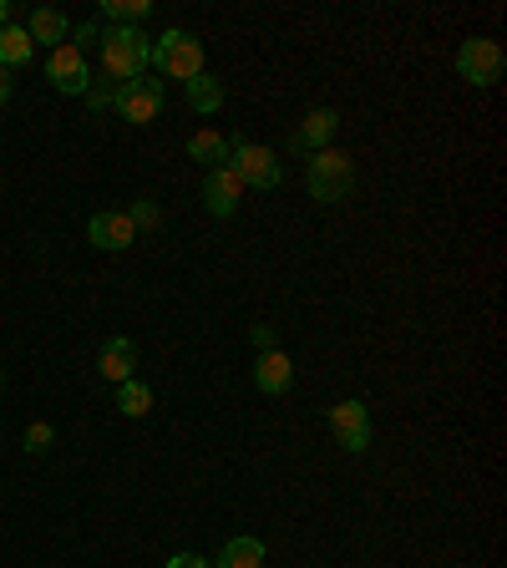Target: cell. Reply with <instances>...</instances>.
Returning <instances> with one entry per match:
<instances>
[{
	"label": "cell",
	"mask_w": 507,
	"mask_h": 568,
	"mask_svg": "<svg viewBox=\"0 0 507 568\" xmlns=\"http://www.w3.org/2000/svg\"><path fill=\"white\" fill-rule=\"evenodd\" d=\"M21 447L31 452V457H41V452H52L56 447V426L52 422H31L26 436H21Z\"/></svg>",
	"instance_id": "21"
},
{
	"label": "cell",
	"mask_w": 507,
	"mask_h": 568,
	"mask_svg": "<svg viewBox=\"0 0 507 568\" xmlns=\"http://www.w3.org/2000/svg\"><path fill=\"white\" fill-rule=\"evenodd\" d=\"M127 219H133V229H153L162 219V209H158V199H137L133 209H127Z\"/></svg>",
	"instance_id": "22"
},
{
	"label": "cell",
	"mask_w": 507,
	"mask_h": 568,
	"mask_svg": "<svg viewBox=\"0 0 507 568\" xmlns=\"http://www.w3.org/2000/svg\"><path fill=\"white\" fill-rule=\"evenodd\" d=\"M162 568H214V564H209V558H199V554H173Z\"/></svg>",
	"instance_id": "23"
},
{
	"label": "cell",
	"mask_w": 507,
	"mask_h": 568,
	"mask_svg": "<svg viewBox=\"0 0 507 568\" xmlns=\"http://www.w3.org/2000/svg\"><path fill=\"white\" fill-rule=\"evenodd\" d=\"M117 411L122 416H147V411H153V386H143L133 376V381H122L117 386Z\"/></svg>",
	"instance_id": "19"
},
{
	"label": "cell",
	"mask_w": 507,
	"mask_h": 568,
	"mask_svg": "<svg viewBox=\"0 0 507 568\" xmlns=\"http://www.w3.org/2000/svg\"><path fill=\"white\" fill-rule=\"evenodd\" d=\"M87 238H92L97 249H112V254H122V249H133L137 244V229H133V219L127 213H92V224H87Z\"/></svg>",
	"instance_id": "9"
},
{
	"label": "cell",
	"mask_w": 507,
	"mask_h": 568,
	"mask_svg": "<svg viewBox=\"0 0 507 568\" xmlns=\"http://www.w3.org/2000/svg\"><path fill=\"white\" fill-rule=\"evenodd\" d=\"M183 87H188V107H193V112H203V118H214L218 107H224V81L209 77V71H199V77L183 81Z\"/></svg>",
	"instance_id": "16"
},
{
	"label": "cell",
	"mask_w": 507,
	"mask_h": 568,
	"mask_svg": "<svg viewBox=\"0 0 507 568\" xmlns=\"http://www.w3.org/2000/svg\"><path fill=\"white\" fill-rule=\"evenodd\" d=\"M228 172H234L244 188H280L284 183V168L274 163V153L249 143V137H234V143H228Z\"/></svg>",
	"instance_id": "4"
},
{
	"label": "cell",
	"mask_w": 507,
	"mask_h": 568,
	"mask_svg": "<svg viewBox=\"0 0 507 568\" xmlns=\"http://www.w3.org/2000/svg\"><path fill=\"white\" fill-rule=\"evenodd\" d=\"M214 568H264V543L259 538H228Z\"/></svg>",
	"instance_id": "18"
},
{
	"label": "cell",
	"mask_w": 507,
	"mask_h": 568,
	"mask_svg": "<svg viewBox=\"0 0 507 568\" xmlns=\"http://www.w3.org/2000/svg\"><path fill=\"white\" fill-rule=\"evenodd\" d=\"M133 370H137V345L127 341V335H112V341L102 345V356H97V376L122 386V381H133Z\"/></svg>",
	"instance_id": "13"
},
{
	"label": "cell",
	"mask_w": 507,
	"mask_h": 568,
	"mask_svg": "<svg viewBox=\"0 0 507 568\" xmlns=\"http://www.w3.org/2000/svg\"><path fill=\"white\" fill-rule=\"evenodd\" d=\"M254 345H259V350H274V325H254Z\"/></svg>",
	"instance_id": "25"
},
{
	"label": "cell",
	"mask_w": 507,
	"mask_h": 568,
	"mask_svg": "<svg viewBox=\"0 0 507 568\" xmlns=\"http://www.w3.org/2000/svg\"><path fill=\"white\" fill-rule=\"evenodd\" d=\"M335 133H340V118H335L330 107H315V112H309V118L300 122V133L290 137V147H294V153H305V158H309V153H325Z\"/></svg>",
	"instance_id": "10"
},
{
	"label": "cell",
	"mask_w": 507,
	"mask_h": 568,
	"mask_svg": "<svg viewBox=\"0 0 507 568\" xmlns=\"http://www.w3.org/2000/svg\"><path fill=\"white\" fill-rule=\"evenodd\" d=\"M46 77H52L56 92H67V97H87V87H92L87 56H81L77 46H56V52L46 56Z\"/></svg>",
	"instance_id": "8"
},
{
	"label": "cell",
	"mask_w": 507,
	"mask_h": 568,
	"mask_svg": "<svg viewBox=\"0 0 507 568\" xmlns=\"http://www.w3.org/2000/svg\"><path fill=\"white\" fill-rule=\"evenodd\" d=\"M153 67L173 81H193L203 71V41L193 31H162L153 41Z\"/></svg>",
	"instance_id": "3"
},
{
	"label": "cell",
	"mask_w": 507,
	"mask_h": 568,
	"mask_svg": "<svg viewBox=\"0 0 507 568\" xmlns=\"http://www.w3.org/2000/svg\"><path fill=\"white\" fill-rule=\"evenodd\" d=\"M153 62V36H143L137 26H108L102 31V67L117 81H137Z\"/></svg>",
	"instance_id": "1"
},
{
	"label": "cell",
	"mask_w": 507,
	"mask_h": 568,
	"mask_svg": "<svg viewBox=\"0 0 507 568\" xmlns=\"http://www.w3.org/2000/svg\"><path fill=\"white\" fill-rule=\"evenodd\" d=\"M330 432H335V442H340L346 452L371 447V411H365V401H356V397L335 401L330 406Z\"/></svg>",
	"instance_id": "7"
},
{
	"label": "cell",
	"mask_w": 507,
	"mask_h": 568,
	"mask_svg": "<svg viewBox=\"0 0 507 568\" xmlns=\"http://www.w3.org/2000/svg\"><path fill=\"white\" fill-rule=\"evenodd\" d=\"M294 381V360L284 356L280 345L274 350H259V360H254V386L264 391V397H284Z\"/></svg>",
	"instance_id": "12"
},
{
	"label": "cell",
	"mask_w": 507,
	"mask_h": 568,
	"mask_svg": "<svg viewBox=\"0 0 507 568\" xmlns=\"http://www.w3.org/2000/svg\"><path fill=\"white\" fill-rule=\"evenodd\" d=\"M188 158L193 163H209V168H228V137L203 127V133L188 137Z\"/></svg>",
	"instance_id": "15"
},
{
	"label": "cell",
	"mask_w": 507,
	"mask_h": 568,
	"mask_svg": "<svg viewBox=\"0 0 507 568\" xmlns=\"http://www.w3.org/2000/svg\"><path fill=\"white\" fill-rule=\"evenodd\" d=\"M305 188L315 203H340L356 188V158L340 153V147H325V153H309L305 168Z\"/></svg>",
	"instance_id": "2"
},
{
	"label": "cell",
	"mask_w": 507,
	"mask_h": 568,
	"mask_svg": "<svg viewBox=\"0 0 507 568\" xmlns=\"http://www.w3.org/2000/svg\"><path fill=\"white\" fill-rule=\"evenodd\" d=\"M239 199H244L239 178L228 168H209V178H203V203H209V213H214V219H234Z\"/></svg>",
	"instance_id": "11"
},
{
	"label": "cell",
	"mask_w": 507,
	"mask_h": 568,
	"mask_svg": "<svg viewBox=\"0 0 507 568\" xmlns=\"http://www.w3.org/2000/svg\"><path fill=\"white\" fill-rule=\"evenodd\" d=\"M11 92H15V71L0 67V102H11Z\"/></svg>",
	"instance_id": "26"
},
{
	"label": "cell",
	"mask_w": 507,
	"mask_h": 568,
	"mask_svg": "<svg viewBox=\"0 0 507 568\" xmlns=\"http://www.w3.org/2000/svg\"><path fill=\"white\" fill-rule=\"evenodd\" d=\"M92 41H102V26H77V41H71V46H92Z\"/></svg>",
	"instance_id": "24"
},
{
	"label": "cell",
	"mask_w": 507,
	"mask_h": 568,
	"mask_svg": "<svg viewBox=\"0 0 507 568\" xmlns=\"http://www.w3.org/2000/svg\"><path fill=\"white\" fill-rule=\"evenodd\" d=\"M0 26H11V0H0Z\"/></svg>",
	"instance_id": "27"
},
{
	"label": "cell",
	"mask_w": 507,
	"mask_h": 568,
	"mask_svg": "<svg viewBox=\"0 0 507 568\" xmlns=\"http://www.w3.org/2000/svg\"><path fill=\"white\" fill-rule=\"evenodd\" d=\"M31 52H36V41L26 36V26H0V67L5 71L26 67Z\"/></svg>",
	"instance_id": "17"
},
{
	"label": "cell",
	"mask_w": 507,
	"mask_h": 568,
	"mask_svg": "<svg viewBox=\"0 0 507 568\" xmlns=\"http://www.w3.org/2000/svg\"><path fill=\"white\" fill-rule=\"evenodd\" d=\"M26 36L36 41V46H67L71 41V21L61 11H56V5H41V11H31V26H26Z\"/></svg>",
	"instance_id": "14"
},
{
	"label": "cell",
	"mask_w": 507,
	"mask_h": 568,
	"mask_svg": "<svg viewBox=\"0 0 507 568\" xmlns=\"http://www.w3.org/2000/svg\"><path fill=\"white\" fill-rule=\"evenodd\" d=\"M503 67H507V56L497 41L472 36L457 46V71H462V81H472V87H497V81H503Z\"/></svg>",
	"instance_id": "5"
},
{
	"label": "cell",
	"mask_w": 507,
	"mask_h": 568,
	"mask_svg": "<svg viewBox=\"0 0 507 568\" xmlns=\"http://www.w3.org/2000/svg\"><path fill=\"white\" fill-rule=\"evenodd\" d=\"M147 11H153L147 0H102V15H108L112 26H137Z\"/></svg>",
	"instance_id": "20"
},
{
	"label": "cell",
	"mask_w": 507,
	"mask_h": 568,
	"mask_svg": "<svg viewBox=\"0 0 507 568\" xmlns=\"http://www.w3.org/2000/svg\"><path fill=\"white\" fill-rule=\"evenodd\" d=\"M0 386H5V376H0Z\"/></svg>",
	"instance_id": "28"
},
{
	"label": "cell",
	"mask_w": 507,
	"mask_h": 568,
	"mask_svg": "<svg viewBox=\"0 0 507 568\" xmlns=\"http://www.w3.org/2000/svg\"><path fill=\"white\" fill-rule=\"evenodd\" d=\"M112 107L122 112V122H133V127H147V122L162 112V81H122L117 92H112Z\"/></svg>",
	"instance_id": "6"
}]
</instances>
